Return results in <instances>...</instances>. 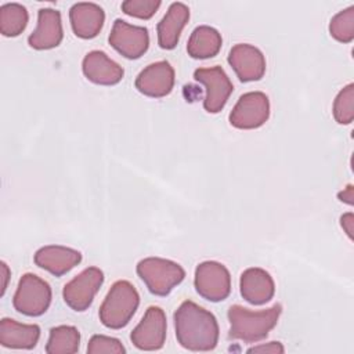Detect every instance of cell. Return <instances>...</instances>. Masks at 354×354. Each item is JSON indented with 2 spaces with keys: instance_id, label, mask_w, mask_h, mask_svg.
<instances>
[{
  "instance_id": "cell-1",
  "label": "cell",
  "mask_w": 354,
  "mask_h": 354,
  "mask_svg": "<svg viewBox=\"0 0 354 354\" xmlns=\"http://www.w3.org/2000/svg\"><path fill=\"white\" fill-rule=\"evenodd\" d=\"M176 337L189 351H210L218 343V324L206 308L185 300L174 311Z\"/></svg>"
},
{
  "instance_id": "cell-2",
  "label": "cell",
  "mask_w": 354,
  "mask_h": 354,
  "mask_svg": "<svg viewBox=\"0 0 354 354\" xmlns=\"http://www.w3.org/2000/svg\"><path fill=\"white\" fill-rule=\"evenodd\" d=\"M281 313L282 306L279 303L261 311H252L239 304H234L227 313L231 325L228 337L232 340H242L245 343L263 340L277 325Z\"/></svg>"
},
{
  "instance_id": "cell-3",
  "label": "cell",
  "mask_w": 354,
  "mask_h": 354,
  "mask_svg": "<svg viewBox=\"0 0 354 354\" xmlns=\"http://www.w3.org/2000/svg\"><path fill=\"white\" fill-rule=\"evenodd\" d=\"M140 304V295L129 281H116L106 293L98 315L104 326L109 329L124 328Z\"/></svg>"
},
{
  "instance_id": "cell-4",
  "label": "cell",
  "mask_w": 354,
  "mask_h": 354,
  "mask_svg": "<svg viewBox=\"0 0 354 354\" xmlns=\"http://www.w3.org/2000/svg\"><path fill=\"white\" fill-rule=\"evenodd\" d=\"M136 270L148 290L155 296H167L185 278V271L180 264L160 257L142 259Z\"/></svg>"
},
{
  "instance_id": "cell-5",
  "label": "cell",
  "mask_w": 354,
  "mask_h": 354,
  "mask_svg": "<svg viewBox=\"0 0 354 354\" xmlns=\"http://www.w3.org/2000/svg\"><path fill=\"white\" fill-rule=\"evenodd\" d=\"M50 285L35 274H24L14 293V308L28 317H39L47 311L51 303Z\"/></svg>"
},
{
  "instance_id": "cell-6",
  "label": "cell",
  "mask_w": 354,
  "mask_h": 354,
  "mask_svg": "<svg viewBox=\"0 0 354 354\" xmlns=\"http://www.w3.org/2000/svg\"><path fill=\"white\" fill-rule=\"evenodd\" d=\"M194 285L198 295L203 299L213 303L223 301L231 292V275L221 263L203 261L195 270Z\"/></svg>"
},
{
  "instance_id": "cell-7",
  "label": "cell",
  "mask_w": 354,
  "mask_h": 354,
  "mask_svg": "<svg viewBox=\"0 0 354 354\" xmlns=\"http://www.w3.org/2000/svg\"><path fill=\"white\" fill-rule=\"evenodd\" d=\"M270 118V100L261 91H249L239 97L230 113L231 126L250 130L263 126Z\"/></svg>"
},
{
  "instance_id": "cell-8",
  "label": "cell",
  "mask_w": 354,
  "mask_h": 354,
  "mask_svg": "<svg viewBox=\"0 0 354 354\" xmlns=\"http://www.w3.org/2000/svg\"><path fill=\"white\" fill-rule=\"evenodd\" d=\"M104 282V272L98 267H88L77 274L62 289L64 301L75 311H86Z\"/></svg>"
},
{
  "instance_id": "cell-9",
  "label": "cell",
  "mask_w": 354,
  "mask_h": 354,
  "mask_svg": "<svg viewBox=\"0 0 354 354\" xmlns=\"http://www.w3.org/2000/svg\"><path fill=\"white\" fill-rule=\"evenodd\" d=\"M194 79L205 86V98H203V108L209 113L220 112L232 90L234 86L221 66H212V68H199L194 72Z\"/></svg>"
},
{
  "instance_id": "cell-10",
  "label": "cell",
  "mask_w": 354,
  "mask_h": 354,
  "mask_svg": "<svg viewBox=\"0 0 354 354\" xmlns=\"http://www.w3.org/2000/svg\"><path fill=\"white\" fill-rule=\"evenodd\" d=\"M166 328L165 311L158 306H151L147 308L140 324L131 330L130 340L138 350H159L166 340Z\"/></svg>"
},
{
  "instance_id": "cell-11",
  "label": "cell",
  "mask_w": 354,
  "mask_h": 354,
  "mask_svg": "<svg viewBox=\"0 0 354 354\" xmlns=\"http://www.w3.org/2000/svg\"><path fill=\"white\" fill-rule=\"evenodd\" d=\"M108 41L124 58L137 59L149 47V33L144 26L130 25L118 18L112 25Z\"/></svg>"
},
{
  "instance_id": "cell-12",
  "label": "cell",
  "mask_w": 354,
  "mask_h": 354,
  "mask_svg": "<svg viewBox=\"0 0 354 354\" xmlns=\"http://www.w3.org/2000/svg\"><path fill=\"white\" fill-rule=\"evenodd\" d=\"M134 86L147 97H166L170 94L174 86V69L167 61H156L149 64L138 73Z\"/></svg>"
},
{
  "instance_id": "cell-13",
  "label": "cell",
  "mask_w": 354,
  "mask_h": 354,
  "mask_svg": "<svg viewBox=\"0 0 354 354\" xmlns=\"http://www.w3.org/2000/svg\"><path fill=\"white\" fill-rule=\"evenodd\" d=\"M227 59L241 82H256L266 73V58L263 53L252 44H235L230 50Z\"/></svg>"
},
{
  "instance_id": "cell-14",
  "label": "cell",
  "mask_w": 354,
  "mask_h": 354,
  "mask_svg": "<svg viewBox=\"0 0 354 354\" xmlns=\"http://www.w3.org/2000/svg\"><path fill=\"white\" fill-rule=\"evenodd\" d=\"M64 30L59 11L54 8H40L37 12V26L29 35L28 43L35 50H50L62 41Z\"/></svg>"
},
{
  "instance_id": "cell-15",
  "label": "cell",
  "mask_w": 354,
  "mask_h": 354,
  "mask_svg": "<svg viewBox=\"0 0 354 354\" xmlns=\"http://www.w3.org/2000/svg\"><path fill=\"white\" fill-rule=\"evenodd\" d=\"M82 71L90 82L101 86L118 84L124 75L123 68L100 50H93L84 55Z\"/></svg>"
},
{
  "instance_id": "cell-16",
  "label": "cell",
  "mask_w": 354,
  "mask_h": 354,
  "mask_svg": "<svg viewBox=\"0 0 354 354\" xmlns=\"http://www.w3.org/2000/svg\"><path fill=\"white\" fill-rule=\"evenodd\" d=\"M239 289L242 297L254 306L268 303L275 293L272 277L263 268L252 267L241 274Z\"/></svg>"
},
{
  "instance_id": "cell-17",
  "label": "cell",
  "mask_w": 354,
  "mask_h": 354,
  "mask_svg": "<svg viewBox=\"0 0 354 354\" xmlns=\"http://www.w3.org/2000/svg\"><path fill=\"white\" fill-rule=\"evenodd\" d=\"M33 260L37 267L48 271L55 277H61L82 261V254L72 248L47 245L35 253Z\"/></svg>"
},
{
  "instance_id": "cell-18",
  "label": "cell",
  "mask_w": 354,
  "mask_h": 354,
  "mask_svg": "<svg viewBox=\"0 0 354 354\" xmlns=\"http://www.w3.org/2000/svg\"><path fill=\"white\" fill-rule=\"evenodd\" d=\"M69 21L77 37L93 39L102 29L105 12L95 3H76L69 10Z\"/></svg>"
},
{
  "instance_id": "cell-19",
  "label": "cell",
  "mask_w": 354,
  "mask_h": 354,
  "mask_svg": "<svg viewBox=\"0 0 354 354\" xmlns=\"http://www.w3.org/2000/svg\"><path fill=\"white\" fill-rule=\"evenodd\" d=\"M189 19V8L184 3L170 4L167 12L158 24V44L163 50H173L178 40L180 35Z\"/></svg>"
},
{
  "instance_id": "cell-20",
  "label": "cell",
  "mask_w": 354,
  "mask_h": 354,
  "mask_svg": "<svg viewBox=\"0 0 354 354\" xmlns=\"http://www.w3.org/2000/svg\"><path fill=\"white\" fill-rule=\"evenodd\" d=\"M40 337V326L36 324H21L11 318L0 321V344L7 348L30 350L36 347Z\"/></svg>"
},
{
  "instance_id": "cell-21",
  "label": "cell",
  "mask_w": 354,
  "mask_h": 354,
  "mask_svg": "<svg viewBox=\"0 0 354 354\" xmlns=\"http://www.w3.org/2000/svg\"><path fill=\"white\" fill-rule=\"evenodd\" d=\"M223 44L221 35L217 29L201 25L195 28L188 39V55L195 59H206L218 54Z\"/></svg>"
},
{
  "instance_id": "cell-22",
  "label": "cell",
  "mask_w": 354,
  "mask_h": 354,
  "mask_svg": "<svg viewBox=\"0 0 354 354\" xmlns=\"http://www.w3.org/2000/svg\"><path fill=\"white\" fill-rule=\"evenodd\" d=\"M80 346V333L71 325H59L50 329L46 353L48 354H73Z\"/></svg>"
},
{
  "instance_id": "cell-23",
  "label": "cell",
  "mask_w": 354,
  "mask_h": 354,
  "mask_svg": "<svg viewBox=\"0 0 354 354\" xmlns=\"http://www.w3.org/2000/svg\"><path fill=\"white\" fill-rule=\"evenodd\" d=\"M28 11L18 3H7L0 7V32L3 36L15 37L28 25Z\"/></svg>"
},
{
  "instance_id": "cell-24",
  "label": "cell",
  "mask_w": 354,
  "mask_h": 354,
  "mask_svg": "<svg viewBox=\"0 0 354 354\" xmlns=\"http://www.w3.org/2000/svg\"><path fill=\"white\" fill-rule=\"evenodd\" d=\"M330 36L340 43H350L354 39V6L337 12L329 24Z\"/></svg>"
},
{
  "instance_id": "cell-25",
  "label": "cell",
  "mask_w": 354,
  "mask_h": 354,
  "mask_svg": "<svg viewBox=\"0 0 354 354\" xmlns=\"http://www.w3.org/2000/svg\"><path fill=\"white\" fill-rule=\"evenodd\" d=\"M333 118L340 124H350L354 119V84L343 87L333 102Z\"/></svg>"
},
{
  "instance_id": "cell-26",
  "label": "cell",
  "mask_w": 354,
  "mask_h": 354,
  "mask_svg": "<svg viewBox=\"0 0 354 354\" xmlns=\"http://www.w3.org/2000/svg\"><path fill=\"white\" fill-rule=\"evenodd\" d=\"M159 7V0H126L122 3V11L124 14L140 19H149Z\"/></svg>"
},
{
  "instance_id": "cell-27",
  "label": "cell",
  "mask_w": 354,
  "mask_h": 354,
  "mask_svg": "<svg viewBox=\"0 0 354 354\" xmlns=\"http://www.w3.org/2000/svg\"><path fill=\"white\" fill-rule=\"evenodd\" d=\"M124 351H126V348L118 339L104 336V335L91 336V339L88 340V344H87L88 354H101V353L123 354Z\"/></svg>"
},
{
  "instance_id": "cell-28",
  "label": "cell",
  "mask_w": 354,
  "mask_h": 354,
  "mask_svg": "<svg viewBox=\"0 0 354 354\" xmlns=\"http://www.w3.org/2000/svg\"><path fill=\"white\" fill-rule=\"evenodd\" d=\"M283 351L285 348L279 342H270L266 344L254 346L248 350V353H271V354H282Z\"/></svg>"
},
{
  "instance_id": "cell-29",
  "label": "cell",
  "mask_w": 354,
  "mask_h": 354,
  "mask_svg": "<svg viewBox=\"0 0 354 354\" xmlns=\"http://www.w3.org/2000/svg\"><path fill=\"white\" fill-rule=\"evenodd\" d=\"M340 225L344 230V232L347 234V236L350 239H353V228H354V216L353 213H346L340 217Z\"/></svg>"
},
{
  "instance_id": "cell-30",
  "label": "cell",
  "mask_w": 354,
  "mask_h": 354,
  "mask_svg": "<svg viewBox=\"0 0 354 354\" xmlns=\"http://www.w3.org/2000/svg\"><path fill=\"white\" fill-rule=\"evenodd\" d=\"M339 199L342 201V202H346V203H348V205H353V199H354V188H353V185H348L343 192H339Z\"/></svg>"
},
{
  "instance_id": "cell-31",
  "label": "cell",
  "mask_w": 354,
  "mask_h": 354,
  "mask_svg": "<svg viewBox=\"0 0 354 354\" xmlns=\"http://www.w3.org/2000/svg\"><path fill=\"white\" fill-rule=\"evenodd\" d=\"M1 275H3V286H1V296L4 295L6 289H7V281H8V275H10V271H8V267L4 261H1Z\"/></svg>"
}]
</instances>
